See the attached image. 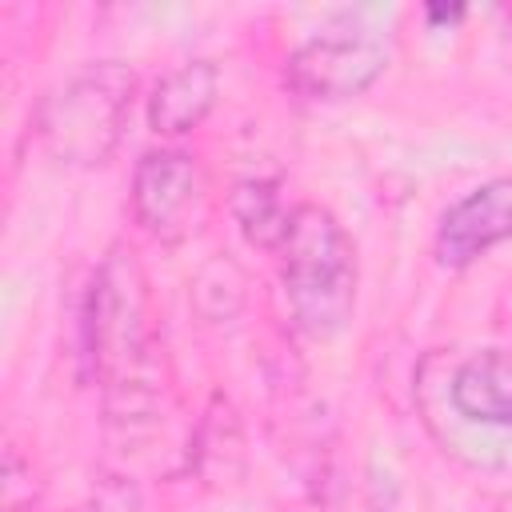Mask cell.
I'll use <instances>...</instances> for the list:
<instances>
[{"mask_svg": "<svg viewBox=\"0 0 512 512\" xmlns=\"http://www.w3.org/2000/svg\"><path fill=\"white\" fill-rule=\"evenodd\" d=\"M84 348L116 420L144 416L160 396V332L148 280L128 248H112L88 288Z\"/></svg>", "mask_w": 512, "mask_h": 512, "instance_id": "cell-1", "label": "cell"}, {"mask_svg": "<svg viewBox=\"0 0 512 512\" xmlns=\"http://www.w3.org/2000/svg\"><path fill=\"white\" fill-rule=\"evenodd\" d=\"M276 252L292 320L316 340L336 336L356 308V248L344 224L320 204H296Z\"/></svg>", "mask_w": 512, "mask_h": 512, "instance_id": "cell-2", "label": "cell"}, {"mask_svg": "<svg viewBox=\"0 0 512 512\" xmlns=\"http://www.w3.org/2000/svg\"><path fill=\"white\" fill-rule=\"evenodd\" d=\"M136 76L120 60H100L64 80L40 108V140L52 160L72 168L104 164L128 124Z\"/></svg>", "mask_w": 512, "mask_h": 512, "instance_id": "cell-3", "label": "cell"}, {"mask_svg": "<svg viewBox=\"0 0 512 512\" xmlns=\"http://www.w3.org/2000/svg\"><path fill=\"white\" fill-rule=\"evenodd\" d=\"M392 60V36L368 24H332L308 36L284 64V84L300 100L340 104L368 92Z\"/></svg>", "mask_w": 512, "mask_h": 512, "instance_id": "cell-4", "label": "cell"}, {"mask_svg": "<svg viewBox=\"0 0 512 512\" xmlns=\"http://www.w3.org/2000/svg\"><path fill=\"white\" fill-rule=\"evenodd\" d=\"M200 164L188 152H144L132 172V216L144 232L176 240L188 232V216L200 204Z\"/></svg>", "mask_w": 512, "mask_h": 512, "instance_id": "cell-5", "label": "cell"}, {"mask_svg": "<svg viewBox=\"0 0 512 512\" xmlns=\"http://www.w3.org/2000/svg\"><path fill=\"white\" fill-rule=\"evenodd\" d=\"M504 240H512V176H496L472 188L440 216L436 260L444 268H468Z\"/></svg>", "mask_w": 512, "mask_h": 512, "instance_id": "cell-6", "label": "cell"}, {"mask_svg": "<svg viewBox=\"0 0 512 512\" xmlns=\"http://www.w3.org/2000/svg\"><path fill=\"white\" fill-rule=\"evenodd\" d=\"M220 92V72L208 60H188L172 72H164L148 96V124L160 136H180L192 132L216 104Z\"/></svg>", "mask_w": 512, "mask_h": 512, "instance_id": "cell-7", "label": "cell"}, {"mask_svg": "<svg viewBox=\"0 0 512 512\" xmlns=\"http://www.w3.org/2000/svg\"><path fill=\"white\" fill-rule=\"evenodd\" d=\"M448 392L464 420L512 428V348H484L468 356Z\"/></svg>", "mask_w": 512, "mask_h": 512, "instance_id": "cell-8", "label": "cell"}, {"mask_svg": "<svg viewBox=\"0 0 512 512\" xmlns=\"http://www.w3.org/2000/svg\"><path fill=\"white\" fill-rule=\"evenodd\" d=\"M232 216L240 224V232L248 236V244L256 248H280L292 208H284L280 188L272 180H240L232 192Z\"/></svg>", "mask_w": 512, "mask_h": 512, "instance_id": "cell-9", "label": "cell"}, {"mask_svg": "<svg viewBox=\"0 0 512 512\" xmlns=\"http://www.w3.org/2000/svg\"><path fill=\"white\" fill-rule=\"evenodd\" d=\"M460 16H464V8H460V4H452V8L428 4V20H436V24H440V20H460Z\"/></svg>", "mask_w": 512, "mask_h": 512, "instance_id": "cell-10", "label": "cell"}, {"mask_svg": "<svg viewBox=\"0 0 512 512\" xmlns=\"http://www.w3.org/2000/svg\"><path fill=\"white\" fill-rule=\"evenodd\" d=\"M12 512H20V508H12Z\"/></svg>", "mask_w": 512, "mask_h": 512, "instance_id": "cell-11", "label": "cell"}]
</instances>
